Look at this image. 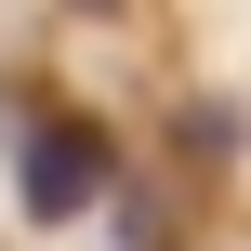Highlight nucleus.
<instances>
[{
  "label": "nucleus",
  "instance_id": "obj_1",
  "mask_svg": "<svg viewBox=\"0 0 251 251\" xmlns=\"http://www.w3.org/2000/svg\"><path fill=\"white\" fill-rule=\"evenodd\" d=\"M13 172H26V212H40V225H66V212H93V185H106V146H93L79 119H40Z\"/></svg>",
  "mask_w": 251,
  "mask_h": 251
}]
</instances>
